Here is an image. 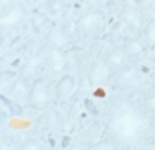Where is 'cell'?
I'll list each match as a JSON object with an SVG mask.
<instances>
[{"label": "cell", "instance_id": "1", "mask_svg": "<svg viewBox=\"0 0 155 150\" xmlns=\"http://www.w3.org/2000/svg\"><path fill=\"white\" fill-rule=\"evenodd\" d=\"M148 128L145 114L128 101H116L108 111L107 129L111 137L125 146L134 144Z\"/></svg>", "mask_w": 155, "mask_h": 150}, {"label": "cell", "instance_id": "2", "mask_svg": "<svg viewBox=\"0 0 155 150\" xmlns=\"http://www.w3.org/2000/svg\"><path fill=\"white\" fill-rule=\"evenodd\" d=\"M27 101L32 110L35 111H42L50 105V92H48V86L42 78H38L32 83L30 89H29V95Z\"/></svg>", "mask_w": 155, "mask_h": 150}, {"label": "cell", "instance_id": "3", "mask_svg": "<svg viewBox=\"0 0 155 150\" xmlns=\"http://www.w3.org/2000/svg\"><path fill=\"white\" fill-rule=\"evenodd\" d=\"M140 86H143V75H142V71H139L136 66L124 68L116 78V87L120 90L137 89Z\"/></svg>", "mask_w": 155, "mask_h": 150}, {"label": "cell", "instance_id": "4", "mask_svg": "<svg viewBox=\"0 0 155 150\" xmlns=\"http://www.w3.org/2000/svg\"><path fill=\"white\" fill-rule=\"evenodd\" d=\"M110 77H111V68L107 65V62L104 59H100V57L95 59L92 62L91 68H89V75H87L89 84L100 87L104 83L108 81Z\"/></svg>", "mask_w": 155, "mask_h": 150}, {"label": "cell", "instance_id": "5", "mask_svg": "<svg viewBox=\"0 0 155 150\" xmlns=\"http://www.w3.org/2000/svg\"><path fill=\"white\" fill-rule=\"evenodd\" d=\"M77 89V80L72 75H63L56 84V98L59 101H68Z\"/></svg>", "mask_w": 155, "mask_h": 150}, {"label": "cell", "instance_id": "6", "mask_svg": "<svg viewBox=\"0 0 155 150\" xmlns=\"http://www.w3.org/2000/svg\"><path fill=\"white\" fill-rule=\"evenodd\" d=\"M120 50L125 53V56L128 59H139L145 53V45L136 38L125 36L122 39V48Z\"/></svg>", "mask_w": 155, "mask_h": 150}, {"label": "cell", "instance_id": "7", "mask_svg": "<svg viewBox=\"0 0 155 150\" xmlns=\"http://www.w3.org/2000/svg\"><path fill=\"white\" fill-rule=\"evenodd\" d=\"M100 23H101V17L98 12H87L77 21V27L81 32H92L98 29Z\"/></svg>", "mask_w": 155, "mask_h": 150}, {"label": "cell", "instance_id": "8", "mask_svg": "<svg viewBox=\"0 0 155 150\" xmlns=\"http://www.w3.org/2000/svg\"><path fill=\"white\" fill-rule=\"evenodd\" d=\"M104 60H105L107 65L111 68V71H113V69H124V68L127 66V63H128V57L125 56V53L120 50V48L111 50L105 56Z\"/></svg>", "mask_w": 155, "mask_h": 150}, {"label": "cell", "instance_id": "9", "mask_svg": "<svg viewBox=\"0 0 155 150\" xmlns=\"http://www.w3.org/2000/svg\"><path fill=\"white\" fill-rule=\"evenodd\" d=\"M48 42L54 48H62L68 44V35L60 26H53L48 33Z\"/></svg>", "mask_w": 155, "mask_h": 150}, {"label": "cell", "instance_id": "10", "mask_svg": "<svg viewBox=\"0 0 155 150\" xmlns=\"http://www.w3.org/2000/svg\"><path fill=\"white\" fill-rule=\"evenodd\" d=\"M32 24H33V29L36 32H41L47 24H48V18L45 14L42 12H35L33 14V18H32Z\"/></svg>", "mask_w": 155, "mask_h": 150}, {"label": "cell", "instance_id": "11", "mask_svg": "<svg viewBox=\"0 0 155 150\" xmlns=\"http://www.w3.org/2000/svg\"><path fill=\"white\" fill-rule=\"evenodd\" d=\"M17 72L15 71H0V89L9 86L15 78H17Z\"/></svg>", "mask_w": 155, "mask_h": 150}, {"label": "cell", "instance_id": "12", "mask_svg": "<svg viewBox=\"0 0 155 150\" xmlns=\"http://www.w3.org/2000/svg\"><path fill=\"white\" fill-rule=\"evenodd\" d=\"M86 150H114V144H111V141L108 140H103V141H97L91 144Z\"/></svg>", "mask_w": 155, "mask_h": 150}, {"label": "cell", "instance_id": "13", "mask_svg": "<svg viewBox=\"0 0 155 150\" xmlns=\"http://www.w3.org/2000/svg\"><path fill=\"white\" fill-rule=\"evenodd\" d=\"M143 108H145V111H148L151 114H155V92L148 95L143 99Z\"/></svg>", "mask_w": 155, "mask_h": 150}, {"label": "cell", "instance_id": "14", "mask_svg": "<svg viewBox=\"0 0 155 150\" xmlns=\"http://www.w3.org/2000/svg\"><path fill=\"white\" fill-rule=\"evenodd\" d=\"M0 101H3L5 104H8V105H9V110H11V113H12V114H17V116H18V114H21V113H23V110H21V107H20V105H17V104L11 102V101L6 99V98H5V96H2V95H0Z\"/></svg>", "mask_w": 155, "mask_h": 150}, {"label": "cell", "instance_id": "15", "mask_svg": "<svg viewBox=\"0 0 155 150\" xmlns=\"http://www.w3.org/2000/svg\"><path fill=\"white\" fill-rule=\"evenodd\" d=\"M20 150H45L38 141H27V143H24Z\"/></svg>", "mask_w": 155, "mask_h": 150}, {"label": "cell", "instance_id": "16", "mask_svg": "<svg viewBox=\"0 0 155 150\" xmlns=\"http://www.w3.org/2000/svg\"><path fill=\"white\" fill-rule=\"evenodd\" d=\"M146 36H148V39H149L151 42L155 44V20H152L151 24L148 26V29H146Z\"/></svg>", "mask_w": 155, "mask_h": 150}, {"label": "cell", "instance_id": "17", "mask_svg": "<svg viewBox=\"0 0 155 150\" xmlns=\"http://www.w3.org/2000/svg\"><path fill=\"white\" fill-rule=\"evenodd\" d=\"M83 104H84L86 110H87L92 116H98V108L95 107V104H94L92 101H91V99H84V102H83Z\"/></svg>", "mask_w": 155, "mask_h": 150}, {"label": "cell", "instance_id": "18", "mask_svg": "<svg viewBox=\"0 0 155 150\" xmlns=\"http://www.w3.org/2000/svg\"><path fill=\"white\" fill-rule=\"evenodd\" d=\"M6 20H9V24L15 23V21L18 20V12H17V11H11V12L6 15V18H0V23H6Z\"/></svg>", "mask_w": 155, "mask_h": 150}, {"label": "cell", "instance_id": "19", "mask_svg": "<svg viewBox=\"0 0 155 150\" xmlns=\"http://www.w3.org/2000/svg\"><path fill=\"white\" fill-rule=\"evenodd\" d=\"M8 113L5 111V110H0V126H5L6 123H8Z\"/></svg>", "mask_w": 155, "mask_h": 150}, {"label": "cell", "instance_id": "20", "mask_svg": "<svg viewBox=\"0 0 155 150\" xmlns=\"http://www.w3.org/2000/svg\"><path fill=\"white\" fill-rule=\"evenodd\" d=\"M69 150H83V149H81V147H78V146H72Z\"/></svg>", "mask_w": 155, "mask_h": 150}, {"label": "cell", "instance_id": "21", "mask_svg": "<svg viewBox=\"0 0 155 150\" xmlns=\"http://www.w3.org/2000/svg\"><path fill=\"white\" fill-rule=\"evenodd\" d=\"M3 41H5V38H3V36H2V35H0V45H2V44H3Z\"/></svg>", "mask_w": 155, "mask_h": 150}, {"label": "cell", "instance_id": "22", "mask_svg": "<svg viewBox=\"0 0 155 150\" xmlns=\"http://www.w3.org/2000/svg\"><path fill=\"white\" fill-rule=\"evenodd\" d=\"M0 150H6V147L5 146H0Z\"/></svg>", "mask_w": 155, "mask_h": 150}]
</instances>
